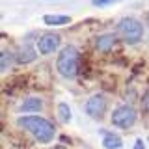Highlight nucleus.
Returning a JSON list of instances; mask_svg holds the SVG:
<instances>
[{"instance_id":"nucleus-1","label":"nucleus","mask_w":149,"mask_h":149,"mask_svg":"<svg viewBox=\"0 0 149 149\" xmlns=\"http://www.w3.org/2000/svg\"><path fill=\"white\" fill-rule=\"evenodd\" d=\"M15 123L21 129H24L26 132H30L39 143H50L56 136V127L50 123L49 119L41 118L37 114H26L15 119Z\"/></svg>"},{"instance_id":"nucleus-2","label":"nucleus","mask_w":149,"mask_h":149,"mask_svg":"<svg viewBox=\"0 0 149 149\" xmlns=\"http://www.w3.org/2000/svg\"><path fill=\"white\" fill-rule=\"evenodd\" d=\"M78 69H80V50L74 45H67L60 49V54L56 58V71L63 78L71 80L78 74Z\"/></svg>"},{"instance_id":"nucleus-3","label":"nucleus","mask_w":149,"mask_h":149,"mask_svg":"<svg viewBox=\"0 0 149 149\" xmlns=\"http://www.w3.org/2000/svg\"><path fill=\"white\" fill-rule=\"evenodd\" d=\"M116 30L127 45H136L143 39V24L134 17H123L118 22Z\"/></svg>"},{"instance_id":"nucleus-4","label":"nucleus","mask_w":149,"mask_h":149,"mask_svg":"<svg viewBox=\"0 0 149 149\" xmlns=\"http://www.w3.org/2000/svg\"><path fill=\"white\" fill-rule=\"evenodd\" d=\"M112 119V125H114L116 129H130L134 123H136L138 119V112L136 108H134L132 104H129V102H125V104H118L114 108V112H112L110 116Z\"/></svg>"},{"instance_id":"nucleus-5","label":"nucleus","mask_w":149,"mask_h":149,"mask_svg":"<svg viewBox=\"0 0 149 149\" xmlns=\"http://www.w3.org/2000/svg\"><path fill=\"white\" fill-rule=\"evenodd\" d=\"M60 45H62V36L54 34V32H47V34L39 36L37 37V43H36L39 54H43V56H49V54L56 52V50L60 49Z\"/></svg>"},{"instance_id":"nucleus-6","label":"nucleus","mask_w":149,"mask_h":149,"mask_svg":"<svg viewBox=\"0 0 149 149\" xmlns=\"http://www.w3.org/2000/svg\"><path fill=\"white\" fill-rule=\"evenodd\" d=\"M84 112L93 119H101L106 114V97L102 93H95L84 102Z\"/></svg>"},{"instance_id":"nucleus-7","label":"nucleus","mask_w":149,"mask_h":149,"mask_svg":"<svg viewBox=\"0 0 149 149\" xmlns=\"http://www.w3.org/2000/svg\"><path fill=\"white\" fill-rule=\"evenodd\" d=\"M37 54H39L37 47H34L32 43L28 45V41H24V43H22V45L17 49V52H15V60H17V63H22V65H26V63H32V62H36Z\"/></svg>"},{"instance_id":"nucleus-8","label":"nucleus","mask_w":149,"mask_h":149,"mask_svg":"<svg viewBox=\"0 0 149 149\" xmlns=\"http://www.w3.org/2000/svg\"><path fill=\"white\" fill-rule=\"evenodd\" d=\"M118 41H119V36L114 34V32L101 34V36H97V39H95V49L99 50V52H110Z\"/></svg>"},{"instance_id":"nucleus-9","label":"nucleus","mask_w":149,"mask_h":149,"mask_svg":"<svg viewBox=\"0 0 149 149\" xmlns=\"http://www.w3.org/2000/svg\"><path fill=\"white\" fill-rule=\"evenodd\" d=\"M43 106H45V102L43 99H39V97H34V95H30V97H26L24 101L19 104V112L21 114H37V112H41L43 110Z\"/></svg>"},{"instance_id":"nucleus-10","label":"nucleus","mask_w":149,"mask_h":149,"mask_svg":"<svg viewBox=\"0 0 149 149\" xmlns=\"http://www.w3.org/2000/svg\"><path fill=\"white\" fill-rule=\"evenodd\" d=\"M102 147L104 149H121L123 147V140L119 134L112 132V130H102Z\"/></svg>"},{"instance_id":"nucleus-11","label":"nucleus","mask_w":149,"mask_h":149,"mask_svg":"<svg viewBox=\"0 0 149 149\" xmlns=\"http://www.w3.org/2000/svg\"><path fill=\"white\" fill-rule=\"evenodd\" d=\"M73 19L69 15H52V13H49V15H43V22L49 26H65L69 24Z\"/></svg>"},{"instance_id":"nucleus-12","label":"nucleus","mask_w":149,"mask_h":149,"mask_svg":"<svg viewBox=\"0 0 149 149\" xmlns=\"http://www.w3.org/2000/svg\"><path fill=\"white\" fill-rule=\"evenodd\" d=\"M15 62H17L15 54H11L9 50H2V54H0V73H6Z\"/></svg>"},{"instance_id":"nucleus-13","label":"nucleus","mask_w":149,"mask_h":149,"mask_svg":"<svg viewBox=\"0 0 149 149\" xmlns=\"http://www.w3.org/2000/svg\"><path fill=\"white\" fill-rule=\"evenodd\" d=\"M71 118H73L71 106L67 102H58V119L62 123H71Z\"/></svg>"},{"instance_id":"nucleus-14","label":"nucleus","mask_w":149,"mask_h":149,"mask_svg":"<svg viewBox=\"0 0 149 149\" xmlns=\"http://www.w3.org/2000/svg\"><path fill=\"white\" fill-rule=\"evenodd\" d=\"M119 0H91V4L95 8H102V6H110V4H116Z\"/></svg>"},{"instance_id":"nucleus-15","label":"nucleus","mask_w":149,"mask_h":149,"mask_svg":"<svg viewBox=\"0 0 149 149\" xmlns=\"http://www.w3.org/2000/svg\"><path fill=\"white\" fill-rule=\"evenodd\" d=\"M142 108L146 114H149V90L143 93V97H142Z\"/></svg>"},{"instance_id":"nucleus-16","label":"nucleus","mask_w":149,"mask_h":149,"mask_svg":"<svg viewBox=\"0 0 149 149\" xmlns=\"http://www.w3.org/2000/svg\"><path fill=\"white\" fill-rule=\"evenodd\" d=\"M132 149H146V143H143V140H136V142H134V146H132Z\"/></svg>"},{"instance_id":"nucleus-17","label":"nucleus","mask_w":149,"mask_h":149,"mask_svg":"<svg viewBox=\"0 0 149 149\" xmlns=\"http://www.w3.org/2000/svg\"><path fill=\"white\" fill-rule=\"evenodd\" d=\"M146 24H147V26H149V11H147V13H146Z\"/></svg>"},{"instance_id":"nucleus-18","label":"nucleus","mask_w":149,"mask_h":149,"mask_svg":"<svg viewBox=\"0 0 149 149\" xmlns=\"http://www.w3.org/2000/svg\"><path fill=\"white\" fill-rule=\"evenodd\" d=\"M52 149H67L65 146H56V147H52Z\"/></svg>"}]
</instances>
